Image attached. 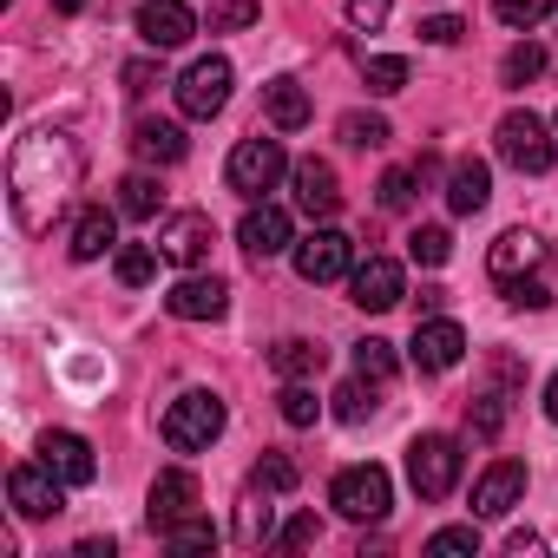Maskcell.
Listing matches in <instances>:
<instances>
[{
	"label": "cell",
	"instance_id": "cell-1",
	"mask_svg": "<svg viewBox=\"0 0 558 558\" xmlns=\"http://www.w3.org/2000/svg\"><path fill=\"white\" fill-rule=\"evenodd\" d=\"M73 184H80V145H73L66 132H27V138L14 145L8 191H14V217H21L27 230H47Z\"/></svg>",
	"mask_w": 558,
	"mask_h": 558
},
{
	"label": "cell",
	"instance_id": "cell-2",
	"mask_svg": "<svg viewBox=\"0 0 558 558\" xmlns=\"http://www.w3.org/2000/svg\"><path fill=\"white\" fill-rule=\"evenodd\" d=\"M158 434H165V447H171V453H204V447L223 434V401H217L210 388H184V395L165 408Z\"/></svg>",
	"mask_w": 558,
	"mask_h": 558
},
{
	"label": "cell",
	"instance_id": "cell-3",
	"mask_svg": "<svg viewBox=\"0 0 558 558\" xmlns=\"http://www.w3.org/2000/svg\"><path fill=\"white\" fill-rule=\"evenodd\" d=\"M283 171H290L283 138H243V145L230 151V165H223L230 191H236V197H250V204H263V191L283 184Z\"/></svg>",
	"mask_w": 558,
	"mask_h": 558
},
{
	"label": "cell",
	"instance_id": "cell-4",
	"mask_svg": "<svg viewBox=\"0 0 558 558\" xmlns=\"http://www.w3.org/2000/svg\"><path fill=\"white\" fill-rule=\"evenodd\" d=\"M460 440L453 434H421L414 447H408V486L421 493V499H447L453 486H460Z\"/></svg>",
	"mask_w": 558,
	"mask_h": 558
},
{
	"label": "cell",
	"instance_id": "cell-5",
	"mask_svg": "<svg viewBox=\"0 0 558 558\" xmlns=\"http://www.w3.org/2000/svg\"><path fill=\"white\" fill-rule=\"evenodd\" d=\"M329 506H336L342 519H362V525H368V519H381V512L395 506V480H388L375 460H368V466H342L336 486H329Z\"/></svg>",
	"mask_w": 558,
	"mask_h": 558
},
{
	"label": "cell",
	"instance_id": "cell-6",
	"mask_svg": "<svg viewBox=\"0 0 558 558\" xmlns=\"http://www.w3.org/2000/svg\"><path fill=\"white\" fill-rule=\"evenodd\" d=\"M493 145H499V158H506L512 171H525V178H545V171H551V132H545V119H532V112H506L499 132H493Z\"/></svg>",
	"mask_w": 558,
	"mask_h": 558
},
{
	"label": "cell",
	"instance_id": "cell-7",
	"mask_svg": "<svg viewBox=\"0 0 558 558\" xmlns=\"http://www.w3.org/2000/svg\"><path fill=\"white\" fill-rule=\"evenodd\" d=\"M230 60L223 53H204V60H191L184 66V80H178V106H184V119H217L223 106H230Z\"/></svg>",
	"mask_w": 558,
	"mask_h": 558
},
{
	"label": "cell",
	"instance_id": "cell-8",
	"mask_svg": "<svg viewBox=\"0 0 558 558\" xmlns=\"http://www.w3.org/2000/svg\"><path fill=\"white\" fill-rule=\"evenodd\" d=\"M355 269V243L342 236V230H310L303 243H296V276L303 283H342V276Z\"/></svg>",
	"mask_w": 558,
	"mask_h": 558
},
{
	"label": "cell",
	"instance_id": "cell-9",
	"mask_svg": "<svg viewBox=\"0 0 558 558\" xmlns=\"http://www.w3.org/2000/svg\"><path fill=\"white\" fill-rule=\"evenodd\" d=\"M401 296H408V276H401L395 256H368V263L349 269V303H355V310L381 316V310H395Z\"/></svg>",
	"mask_w": 558,
	"mask_h": 558
},
{
	"label": "cell",
	"instance_id": "cell-10",
	"mask_svg": "<svg viewBox=\"0 0 558 558\" xmlns=\"http://www.w3.org/2000/svg\"><path fill=\"white\" fill-rule=\"evenodd\" d=\"M8 499H14L21 519H53V512H66V480L47 460L40 466H14L8 473Z\"/></svg>",
	"mask_w": 558,
	"mask_h": 558
},
{
	"label": "cell",
	"instance_id": "cell-11",
	"mask_svg": "<svg viewBox=\"0 0 558 558\" xmlns=\"http://www.w3.org/2000/svg\"><path fill=\"white\" fill-rule=\"evenodd\" d=\"M408 355H414V368H421V375H447V368H460V355H466V329H460V323H447V316H427V323L414 329Z\"/></svg>",
	"mask_w": 558,
	"mask_h": 558
},
{
	"label": "cell",
	"instance_id": "cell-12",
	"mask_svg": "<svg viewBox=\"0 0 558 558\" xmlns=\"http://www.w3.org/2000/svg\"><path fill=\"white\" fill-rule=\"evenodd\" d=\"M197 34V14L184 8V0H138V40L151 53H171Z\"/></svg>",
	"mask_w": 558,
	"mask_h": 558
},
{
	"label": "cell",
	"instance_id": "cell-13",
	"mask_svg": "<svg viewBox=\"0 0 558 558\" xmlns=\"http://www.w3.org/2000/svg\"><path fill=\"white\" fill-rule=\"evenodd\" d=\"M236 243H243L256 263L296 250V236H290V210H276V204H250V210H243V223H236Z\"/></svg>",
	"mask_w": 558,
	"mask_h": 558
},
{
	"label": "cell",
	"instance_id": "cell-14",
	"mask_svg": "<svg viewBox=\"0 0 558 558\" xmlns=\"http://www.w3.org/2000/svg\"><path fill=\"white\" fill-rule=\"evenodd\" d=\"M165 310L178 323H217L230 310V283H223V276H184V283H171Z\"/></svg>",
	"mask_w": 558,
	"mask_h": 558
},
{
	"label": "cell",
	"instance_id": "cell-15",
	"mask_svg": "<svg viewBox=\"0 0 558 558\" xmlns=\"http://www.w3.org/2000/svg\"><path fill=\"white\" fill-rule=\"evenodd\" d=\"M210 243H217V230H210L204 210H184V217H171V223L158 230V256L178 263V269H197V263L210 256Z\"/></svg>",
	"mask_w": 558,
	"mask_h": 558
},
{
	"label": "cell",
	"instance_id": "cell-16",
	"mask_svg": "<svg viewBox=\"0 0 558 558\" xmlns=\"http://www.w3.org/2000/svg\"><path fill=\"white\" fill-rule=\"evenodd\" d=\"M519 493H525V460H493L480 473V486H473V512L480 519H506L519 506Z\"/></svg>",
	"mask_w": 558,
	"mask_h": 558
},
{
	"label": "cell",
	"instance_id": "cell-17",
	"mask_svg": "<svg viewBox=\"0 0 558 558\" xmlns=\"http://www.w3.org/2000/svg\"><path fill=\"white\" fill-rule=\"evenodd\" d=\"M290 184H296V204H303L310 217H336L342 184H336V165H329V158H303V165H290Z\"/></svg>",
	"mask_w": 558,
	"mask_h": 558
},
{
	"label": "cell",
	"instance_id": "cell-18",
	"mask_svg": "<svg viewBox=\"0 0 558 558\" xmlns=\"http://www.w3.org/2000/svg\"><path fill=\"white\" fill-rule=\"evenodd\" d=\"M40 460H47V466H53L66 486H93V480H99V460H93V447H86L80 434H66V427H60V434H40Z\"/></svg>",
	"mask_w": 558,
	"mask_h": 558
},
{
	"label": "cell",
	"instance_id": "cell-19",
	"mask_svg": "<svg viewBox=\"0 0 558 558\" xmlns=\"http://www.w3.org/2000/svg\"><path fill=\"white\" fill-rule=\"evenodd\" d=\"M191 512H197V473L165 466V473L151 480V525L165 532V525H178V519H191Z\"/></svg>",
	"mask_w": 558,
	"mask_h": 558
},
{
	"label": "cell",
	"instance_id": "cell-20",
	"mask_svg": "<svg viewBox=\"0 0 558 558\" xmlns=\"http://www.w3.org/2000/svg\"><path fill=\"white\" fill-rule=\"evenodd\" d=\"M538 256H545V243H538L532 230H506V236L486 250V269L499 276V283H512V276H532V269H538Z\"/></svg>",
	"mask_w": 558,
	"mask_h": 558
},
{
	"label": "cell",
	"instance_id": "cell-21",
	"mask_svg": "<svg viewBox=\"0 0 558 558\" xmlns=\"http://www.w3.org/2000/svg\"><path fill=\"white\" fill-rule=\"evenodd\" d=\"M263 112H269L276 132H303L316 106H310V93H303L296 80H269V86H263Z\"/></svg>",
	"mask_w": 558,
	"mask_h": 558
},
{
	"label": "cell",
	"instance_id": "cell-22",
	"mask_svg": "<svg viewBox=\"0 0 558 558\" xmlns=\"http://www.w3.org/2000/svg\"><path fill=\"white\" fill-rule=\"evenodd\" d=\"M132 151H138L145 165H178L191 145H184V132H178L171 119H138V125H132Z\"/></svg>",
	"mask_w": 558,
	"mask_h": 558
},
{
	"label": "cell",
	"instance_id": "cell-23",
	"mask_svg": "<svg viewBox=\"0 0 558 558\" xmlns=\"http://www.w3.org/2000/svg\"><path fill=\"white\" fill-rule=\"evenodd\" d=\"M486 197H493V171H486L480 158H460L453 178H447V204H453L460 217H473V210H486Z\"/></svg>",
	"mask_w": 558,
	"mask_h": 558
},
{
	"label": "cell",
	"instance_id": "cell-24",
	"mask_svg": "<svg viewBox=\"0 0 558 558\" xmlns=\"http://www.w3.org/2000/svg\"><path fill=\"white\" fill-rule=\"evenodd\" d=\"M112 243H119L112 210H106V204H86V210H80V223H73V243H66V250H73L80 263H93V256H106Z\"/></svg>",
	"mask_w": 558,
	"mask_h": 558
},
{
	"label": "cell",
	"instance_id": "cell-25",
	"mask_svg": "<svg viewBox=\"0 0 558 558\" xmlns=\"http://www.w3.org/2000/svg\"><path fill=\"white\" fill-rule=\"evenodd\" d=\"M323 362H329V355H323L316 342H303V336H290V342L269 349V368L283 375V381H310V375H323Z\"/></svg>",
	"mask_w": 558,
	"mask_h": 558
},
{
	"label": "cell",
	"instance_id": "cell-26",
	"mask_svg": "<svg viewBox=\"0 0 558 558\" xmlns=\"http://www.w3.org/2000/svg\"><path fill=\"white\" fill-rule=\"evenodd\" d=\"M158 204H165V191H158V178H151V171L119 178V210H125V217H158Z\"/></svg>",
	"mask_w": 558,
	"mask_h": 558
},
{
	"label": "cell",
	"instance_id": "cell-27",
	"mask_svg": "<svg viewBox=\"0 0 558 558\" xmlns=\"http://www.w3.org/2000/svg\"><path fill=\"white\" fill-rule=\"evenodd\" d=\"M355 375H368L375 388H388V381L401 375V362H395V342H381V336L355 342Z\"/></svg>",
	"mask_w": 558,
	"mask_h": 558
},
{
	"label": "cell",
	"instance_id": "cell-28",
	"mask_svg": "<svg viewBox=\"0 0 558 558\" xmlns=\"http://www.w3.org/2000/svg\"><path fill=\"white\" fill-rule=\"evenodd\" d=\"M375 414V381L368 375H355V381H342L336 388V421H349V427H362Z\"/></svg>",
	"mask_w": 558,
	"mask_h": 558
},
{
	"label": "cell",
	"instance_id": "cell-29",
	"mask_svg": "<svg viewBox=\"0 0 558 558\" xmlns=\"http://www.w3.org/2000/svg\"><path fill=\"white\" fill-rule=\"evenodd\" d=\"M276 408H283V421H290V427H316V421H323V401H316V388H310V381H290L283 395H276Z\"/></svg>",
	"mask_w": 558,
	"mask_h": 558
},
{
	"label": "cell",
	"instance_id": "cell-30",
	"mask_svg": "<svg viewBox=\"0 0 558 558\" xmlns=\"http://www.w3.org/2000/svg\"><path fill=\"white\" fill-rule=\"evenodd\" d=\"M342 138H349L355 151H381L395 132H388V119H381V112H349V119H342Z\"/></svg>",
	"mask_w": 558,
	"mask_h": 558
},
{
	"label": "cell",
	"instance_id": "cell-31",
	"mask_svg": "<svg viewBox=\"0 0 558 558\" xmlns=\"http://www.w3.org/2000/svg\"><path fill=\"white\" fill-rule=\"evenodd\" d=\"M408 256H414V263H427V269H440V263L453 256V236H447V223H421V230L408 236Z\"/></svg>",
	"mask_w": 558,
	"mask_h": 558
},
{
	"label": "cell",
	"instance_id": "cell-32",
	"mask_svg": "<svg viewBox=\"0 0 558 558\" xmlns=\"http://www.w3.org/2000/svg\"><path fill=\"white\" fill-rule=\"evenodd\" d=\"M256 0H210V14H204V27L210 34H236V27H256Z\"/></svg>",
	"mask_w": 558,
	"mask_h": 558
},
{
	"label": "cell",
	"instance_id": "cell-33",
	"mask_svg": "<svg viewBox=\"0 0 558 558\" xmlns=\"http://www.w3.org/2000/svg\"><path fill=\"white\" fill-rule=\"evenodd\" d=\"M165 545H171V551H210V545H217V525L191 512V519H178V525H165Z\"/></svg>",
	"mask_w": 558,
	"mask_h": 558
},
{
	"label": "cell",
	"instance_id": "cell-34",
	"mask_svg": "<svg viewBox=\"0 0 558 558\" xmlns=\"http://www.w3.org/2000/svg\"><path fill=\"white\" fill-rule=\"evenodd\" d=\"M151 276H158V250H145V243H125V250H119V283H125V290H145Z\"/></svg>",
	"mask_w": 558,
	"mask_h": 558
},
{
	"label": "cell",
	"instance_id": "cell-35",
	"mask_svg": "<svg viewBox=\"0 0 558 558\" xmlns=\"http://www.w3.org/2000/svg\"><path fill=\"white\" fill-rule=\"evenodd\" d=\"M362 80H368V93H381V99H388V93H401V86H408V60H395V53H375V60L362 66Z\"/></svg>",
	"mask_w": 558,
	"mask_h": 558
},
{
	"label": "cell",
	"instance_id": "cell-36",
	"mask_svg": "<svg viewBox=\"0 0 558 558\" xmlns=\"http://www.w3.org/2000/svg\"><path fill=\"white\" fill-rule=\"evenodd\" d=\"M493 14L506 21V27H519V34H532L545 14H551V0H493Z\"/></svg>",
	"mask_w": 558,
	"mask_h": 558
},
{
	"label": "cell",
	"instance_id": "cell-37",
	"mask_svg": "<svg viewBox=\"0 0 558 558\" xmlns=\"http://www.w3.org/2000/svg\"><path fill=\"white\" fill-rule=\"evenodd\" d=\"M414 184H421V171H414V165H408V171H388V178L375 184L381 210H408V204H414Z\"/></svg>",
	"mask_w": 558,
	"mask_h": 558
},
{
	"label": "cell",
	"instance_id": "cell-38",
	"mask_svg": "<svg viewBox=\"0 0 558 558\" xmlns=\"http://www.w3.org/2000/svg\"><path fill=\"white\" fill-rule=\"evenodd\" d=\"M499 73H506V86H525V80H538V73H545V53L525 40V47H512V53H506V66H499Z\"/></svg>",
	"mask_w": 558,
	"mask_h": 558
},
{
	"label": "cell",
	"instance_id": "cell-39",
	"mask_svg": "<svg viewBox=\"0 0 558 558\" xmlns=\"http://www.w3.org/2000/svg\"><path fill=\"white\" fill-rule=\"evenodd\" d=\"M256 486H269V493H290V486H296V466H290L283 453H263V460H256Z\"/></svg>",
	"mask_w": 558,
	"mask_h": 558
},
{
	"label": "cell",
	"instance_id": "cell-40",
	"mask_svg": "<svg viewBox=\"0 0 558 558\" xmlns=\"http://www.w3.org/2000/svg\"><path fill=\"white\" fill-rule=\"evenodd\" d=\"M499 427H506V395H480V401H473V434L493 440Z\"/></svg>",
	"mask_w": 558,
	"mask_h": 558
},
{
	"label": "cell",
	"instance_id": "cell-41",
	"mask_svg": "<svg viewBox=\"0 0 558 558\" xmlns=\"http://www.w3.org/2000/svg\"><path fill=\"white\" fill-rule=\"evenodd\" d=\"M506 303H512V310H545L551 290L538 283V276H512V283H506Z\"/></svg>",
	"mask_w": 558,
	"mask_h": 558
},
{
	"label": "cell",
	"instance_id": "cell-42",
	"mask_svg": "<svg viewBox=\"0 0 558 558\" xmlns=\"http://www.w3.org/2000/svg\"><path fill=\"white\" fill-rule=\"evenodd\" d=\"M427 551H434V558H447V551H480V532H473V525H447V532L427 538Z\"/></svg>",
	"mask_w": 558,
	"mask_h": 558
},
{
	"label": "cell",
	"instance_id": "cell-43",
	"mask_svg": "<svg viewBox=\"0 0 558 558\" xmlns=\"http://www.w3.org/2000/svg\"><path fill=\"white\" fill-rule=\"evenodd\" d=\"M466 34V21H453V14H434V21H421V40L427 47H453Z\"/></svg>",
	"mask_w": 558,
	"mask_h": 558
},
{
	"label": "cell",
	"instance_id": "cell-44",
	"mask_svg": "<svg viewBox=\"0 0 558 558\" xmlns=\"http://www.w3.org/2000/svg\"><path fill=\"white\" fill-rule=\"evenodd\" d=\"M316 538H323L316 512H303V519H290V525H283V545H290V551H303V545H316Z\"/></svg>",
	"mask_w": 558,
	"mask_h": 558
},
{
	"label": "cell",
	"instance_id": "cell-45",
	"mask_svg": "<svg viewBox=\"0 0 558 558\" xmlns=\"http://www.w3.org/2000/svg\"><path fill=\"white\" fill-rule=\"evenodd\" d=\"M381 21H388V0H349V27L368 34V27H381Z\"/></svg>",
	"mask_w": 558,
	"mask_h": 558
},
{
	"label": "cell",
	"instance_id": "cell-46",
	"mask_svg": "<svg viewBox=\"0 0 558 558\" xmlns=\"http://www.w3.org/2000/svg\"><path fill=\"white\" fill-rule=\"evenodd\" d=\"M151 80H158V66H151V60H132V66H125V93H132V99H138V93H151Z\"/></svg>",
	"mask_w": 558,
	"mask_h": 558
},
{
	"label": "cell",
	"instance_id": "cell-47",
	"mask_svg": "<svg viewBox=\"0 0 558 558\" xmlns=\"http://www.w3.org/2000/svg\"><path fill=\"white\" fill-rule=\"evenodd\" d=\"M80 558H112V538H80Z\"/></svg>",
	"mask_w": 558,
	"mask_h": 558
},
{
	"label": "cell",
	"instance_id": "cell-48",
	"mask_svg": "<svg viewBox=\"0 0 558 558\" xmlns=\"http://www.w3.org/2000/svg\"><path fill=\"white\" fill-rule=\"evenodd\" d=\"M545 421H551V427H558V375H551V381H545Z\"/></svg>",
	"mask_w": 558,
	"mask_h": 558
},
{
	"label": "cell",
	"instance_id": "cell-49",
	"mask_svg": "<svg viewBox=\"0 0 558 558\" xmlns=\"http://www.w3.org/2000/svg\"><path fill=\"white\" fill-rule=\"evenodd\" d=\"M53 8H66V14H73V8H86V0H53Z\"/></svg>",
	"mask_w": 558,
	"mask_h": 558
}]
</instances>
